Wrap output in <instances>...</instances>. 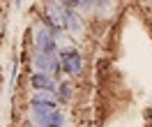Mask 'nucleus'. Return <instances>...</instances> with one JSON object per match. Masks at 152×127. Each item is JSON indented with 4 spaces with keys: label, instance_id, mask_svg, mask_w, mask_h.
<instances>
[{
    "label": "nucleus",
    "instance_id": "1",
    "mask_svg": "<svg viewBox=\"0 0 152 127\" xmlns=\"http://www.w3.org/2000/svg\"><path fill=\"white\" fill-rule=\"evenodd\" d=\"M62 67H65L69 74H78V72H81V58H78V53L65 51V53H62Z\"/></svg>",
    "mask_w": 152,
    "mask_h": 127
},
{
    "label": "nucleus",
    "instance_id": "2",
    "mask_svg": "<svg viewBox=\"0 0 152 127\" xmlns=\"http://www.w3.org/2000/svg\"><path fill=\"white\" fill-rule=\"evenodd\" d=\"M35 65H37V67H42V72L46 74V72H51V69H53V65H56V62L48 58V53H42V56H37Z\"/></svg>",
    "mask_w": 152,
    "mask_h": 127
},
{
    "label": "nucleus",
    "instance_id": "3",
    "mask_svg": "<svg viewBox=\"0 0 152 127\" xmlns=\"http://www.w3.org/2000/svg\"><path fill=\"white\" fill-rule=\"evenodd\" d=\"M65 23L69 26V30H72L74 35H78V32H81V21H78V16H76V14H67V16H65Z\"/></svg>",
    "mask_w": 152,
    "mask_h": 127
},
{
    "label": "nucleus",
    "instance_id": "4",
    "mask_svg": "<svg viewBox=\"0 0 152 127\" xmlns=\"http://www.w3.org/2000/svg\"><path fill=\"white\" fill-rule=\"evenodd\" d=\"M32 83H35V86H44V88H53V81H51V79L46 76V74H37V76H32Z\"/></svg>",
    "mask_w": 152,
    "mask_h": 127
}]
</instances>
